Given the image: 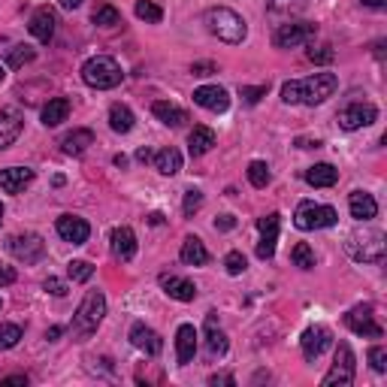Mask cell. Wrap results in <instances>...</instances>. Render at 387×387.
Wrapping results in <instances>:
<instances>
[{
  "instance_id": "cell-44",
  "label": "cell",
  "mask_w": 387,
  "mask_h": 387,
  "mask_svg": "<svg viewBox=\"0 0 387 387\" xmlns=\"http://www.w3.org/2000/svg\"><path fill=\"white\" fill-rule=\"evenodd\" d=\"M366 357H369V366L375 372H387V348L384 345H372Z\"/></svg>"
},
{
  "instance_id": "cell-15",
  "label": "cell",
  "mask_w": 387,
  "mask_h": 387,
  "mask_svg": "<svg viewBox=\"0 0 387 387\" xmlns=\"http://www.w3.org/2000/svg\"><path fill=\"white\" fill-rule=\"evenodd\" d=\"M330 342H333V336H330L327 327H309V330L303 333V339H300L303 357H305V360H318L321 354L330 348Z\"/></svg>"
},
{
  "instance_id": "cell-55",
  "label": "cell",
  "mask_w": 387,
  "mask_h": 387,
  "mask_svg": "<svg viewBox=\"0 0 387 387\" xmlns=\"http://www.w3.org/2000/svg\"><path fill=\"white\" fill-rule=\"evenodd\" d=\"M61 333H64V327H49V330H46V339H49V342H55Z\"/></svg>"
},
{
  "instance_id": "cell-54",
  "label": "cell",
  "mask_w": 387,
  "mask_h": 387,
  "mask_svg": "<svg viewBox=\"0 0 387 387\" xmlns=\"http://www.w3.org/2000/svg\"><path fill=\"white\" fill-rule=\"evenodd\" d=\"M58 4L64 6V9H79V6L85 4V0H58Z\"/></svg>"
},
{
  "instance_id": "cell-11",
  "label": "cell",
  "mask_w": 387,
  "mask_h": 387,
  "mask_svg": "<svg viewBox=\"0 0 387 387\" xmlns=\"http://www.w3.org/2000/svg\"><path fill=\"white\" fill-rule=\"evenodd\" d=\"M279 227H281V215L269 212V215L258 218V230H260V242H258V258L269 260L276 254V242H279Z\"/></svg>"
},
{
  "instance_id": "cell-7",
  "label": "cell",
  "mask_w": 387,
  "mask_h": 387,
  "mask_svg": "<svg viewBox=\"0 0 387 387\" xmlns=\"http://www.w3.org/2000/svg\"><path fill=\"white\" fill-rule=\"evenodd\" d=\"M339 221L333 206H321V203H312L305 200L297 206L293 212V227L297 230H324V227H333V224Z\"/></svg>"
},
{
  "instance_id": "cell-47",
  "label": "cell",
  "mask_w": 387,
  "mask_h": 387,
  "mask_svg": "<svg viewBox=\"0 0 387 387\" xmlns=\"http://www.w3.org/2000/svg\"><path fill=\"white\" fill-rule=\"evenodd\" d=\"M191 73L194 76H212V73H218V67L212 64V61H197V64H191Z\"/></svg>"
},
{
  "instance_id": "cell-33",
  "label": "cell",
  "mask_w": 387,
  "mask_h": 387,
  "mask_svg": "<svg viewBox=\"0 0 387 387\" xmlns=\"http://www.w3.org/2000/svg\"><path fill=\"white\" fill-rule=\"evenodd\" d=\"M303 9H309V0H267V13L279 18L300 15Z\"/></svg>"
},
{
  "instance_id": "cell-1",
  "label": "cell",
  "mask_w": 387,
  "mask_h": 387,
  "mask_svg": "<svg viewBox=\"0 0 387 387\" xmlns=\"http://www.w3.org/2000/svg\"><path fill=\"white\" fill-rule=\"evenodd\" d=\"M339 88L336 73H315L309 79H291L281 85V100L284 103H303V106H321L324 100H330Z\"/></svg>"
},
{
  "instance_id": "cell-23",
  "label": "cell",
  "mask_w": 387,
  "mask_h": 387,
  "mask_svg": "<svg viewBox=\"0 0 387 387\" xmlns=\"http://www.w3.org/2000/svg\"><path fill=\"white\" fill-rule=\"evenodd\" d=\"M194 354H197V330H194V324H182L179 333H176V360H179V366H188L194 360Z\"/></svg>"
},
{
  "instance_id": "cell-39",
  "label": "cell",
  "mask_w": 387,
  "mask_h": 387,
  "mask_svg": "<svg viewBox=\"0 0 387 387\" xmlns=\"http://www.w3.org/2000/svg\"><path fill=\"white\" fill-rule=\"evenodd\" d=\"M22 327L18 324H0V351H9L22 342Z\"/></svg>"
},
{
  "instance_id": "cell-51",
  "label": "cell",
  "mask_w": 387,
  "mask_h": 387,
  "mask_svg": "<svg viewBox=\"0 0 387 387\" xmlns=\"http://www.w3.org/2000/svg\"><path fill=\"white\" fill-rule=\"evenodd\" d=\"M209 384H236V379L233 375H212Z\"/></svg>"
},
{
  "instance_id": "cell-21",
  "label": "cell",
  "mask_w": 387,
  "mask_h": 387,
  "mask_svg": "<svg viewBox=\"0 0 387 387\" xmlns=\"http://www.w3.org/2000/svg\"><path fill=\"white\" fill-rule=\"evenodd\" d=\"M230 348V342H227V333L218 330V318H215V312H209L206 315V354L212 360L215 357H224Z\"/></svg>"
},
{
  "instance_id": "cell-6",
  "label": "cell",
  "mask_w": 387,
  "mask_h": 387,
  "mask_svg": "<svg viewBox=\"0 0 387 387\" xmlns=\"http://www.w3.org/2000/svg\"><path fill=\"white\" fill-rule=\"evenodd\" d=\"M354 372H357V357H354L348 342H339L336 345L333 366H330V372L324 375L321 384L324 387H348V384H354Z\"/></svg>"
},
{
  "instance_id": "cell-61",
  "label": "cell",
  "mask_w": 387,
  "mask_h": 387,
  "mask_svg": "<svg viewBox=\"0 0 387 387\" xmlns=\"http://www.w3.org/2000/svg\"><path fill=\"white\" fill-rule=\"evenodd\" d=\"M0 309H4V300H0Z\"/></svg>"
},
{
  "instance_id": "cell-16",
  "label": "cell",
  "mask_w": 387,
  "mask_h": 387,
  "mask_svg": "<svg viewBox=\"0 0 387 387\" xmlns=\"http://www.w3.org/2000/svg\"><path fill=\"white\" fill-rule=\"evenodd\" d=\"M109 246H112V254H115V260H134L137 254V233L127 227V224H121L109 233Z\"/></svg>"
},
{
  "instance_id": "cell-25",
  "label": "cell",
  "mask_w": 387,
  "mask_h": 387,
  "mask_svg": "<svg viewBox=\"0 0 387 387\" xmlns=\"http://www.w3.org/2000/svg\"><path fill=\"white\" fill-rule=\"evenodd\" d=\"M30 182H34V170H27V167L0 170V188H4L6 194H22Z\"/></svg>"
},
{
  "instance_id": "cell-41",
  "label": "cell",
  "mask_w": 387,
  "mask_h": 387,
  "mask_svg": "<svg viewBox=\"0 0 387 387\" xmlns=\"http://www.w3.org/2000/svg\"><path fill=\"white\" fill-rule=\"evenodd\" d=\"M267 91H269V85H242V88H239V97H242V103L258 106L260 100L267 97Z\"/></svg>"
},
{
  "instance_id": "cell-28",
  "label": "cell",
  "mask_w": 387,
  "mask_h": 387,
  "mask_svg": "<svg viewBox=\"0 0 387 387\" xmlns=\"http://www.w3.org/2000/svg\"><path fill=\"white\" fill-rule=\"evenodd\" d=\"M179 258H182V263H188V267H203V263H209V251L200 236H185Z\"/></svg>"
},
{
  "instance_id": "cell-2",
  "label": "cell",
  "mask_w": 387,
  "mask_h": 387,
  "mask_svg": "<svg viewBox=\"0 0 387 387\" xmlns=\"http://www.w3.org/2000/svg\"><path fill=\"white\" fill-rule=\"evenodd\" d=\"M203 22H206V27H209L212 37H218L221 43H227V46H239L242 39L248 37L246 18H242L239 13H233V9H227V6H212V9H206Z\"/></svg>"
},
{
  "instance_id": "cell-43",
  "label": "cell",
  "mask_w": 387,
  "mask_h": 387,
  "mask_svg": "<svg viewBox=\"0 0 387 387\" xmlns=\"http://www.w3.org/2000/svg\"><path fill=\"white\" fill-rule=\"evenodd\" d=\"M200 206H203V191L191 188V191L185 194V206H182V212H185V218H194V215H197Z\"/></svg>"
},
{
  "instance_id": "cell-59",
  "label": "cell",
  "mask_w": 387,
  "mask_h": 387,
  "mask_svg": "<svg viewBox=\"0 0 387 387\" xmlns=\"http://www.w3.org/2000/svg\"><path fill=\"white\" fill-rule=\"evenodd\" d=\"M0 221H4V203H0Z\"/></svg>"
},
{
  "instance_id": "cell-35",
  "label": "cell",
  "mask_w": 387,
  "mask_h": 387,
  "mask_svg": "<svg viewBox=\"0 0 387 387\" xmlns=\"http://www.w3.org/2000/svg\"><path fill=\"white\" fill-rule=\"evenodd\" d=\"M137 18H142L148 25H160L164 22V9L158 4H151V0H137Z\"/></svg>"
},
{
  "instance_id": "cell-56",
  "label": "cell",
  "mask_w": 387,
  "mask_h": 387,
  "mask_svg": "<svg viewBox=\"0 0 387 387\" xmlns=\"http://www.w3.org/2000/svg\"><path fill=\"white\" fill-rule=\"evenodd\" d=\"M148 224H151V227H160V224H164V215H160V212H151V215H148Z\"/></svg>"
},
{
  "instance_id": "cell-31",
  "label": "cell",
  "mask_w": 387,
  "mask_h": 387,
  "mask_svg": "<svg viewBox=\"0 0 387 387\" xmlns=\"http://www.w3.org/2000/svg\"><path fill=\"white\" fill-rule=\"evenodd\" d=\"M155 167H158V172H164V176H176V172L182 170V155H179V148H160L155 158Z\"/></svg>"
},
{
  "instance_id": "cell-57",
  "label": "cell",
  "mask_w": 387,
  "mask_h": 387,
  "mask_svg": "<svg viewBox=\"0 0 387 387\" xmlns=\"http://www.w3.org/2000/svg\"><path fill=\"white\" fill-rule=\"evenodd\" d=\"M363 6H372V9H384L387 6V0H360Z\"/></svg>"
},
{
  "instance_id": "cell-19",
  "label": "cell",
  "mask_w": 387,
  "mask_h": 387,
  "mask_svg": "<svg viewBox=\"0 0 387 387\" xmlns=\"http://www.w3.org/2000/svg\"><path fill=\"white\" fill-rule=\"evenodd\" d=\"M130 345H134V348H139V351H146L148 357H155V354H160V348H164L160 336L151 330V327H146L142 321H137L134 327H130Z\"/></svg>"
},
{
  "instance_id": "cell-12",
  "label": "cell",
  "mask_w": 387,
  "mask_h": 387,
  "mask_svg": "<svg viewBox=\"0 0 387 387\" xmlns=\"http://www.w3.org/2000/svg\"><path fill=\"white\" fill-rule=\"evenodd\" d=\"M55 230H58L61 239L73 242V246H85L88 236H91V224L85 218H79V215H61L55 221Z\"/></svg>"
},
{
  "instance_id": "cell-34",
  "label": "cell",
  "mask_w": 387,
  "mask_h": 387,
  "mask_svg": "<svg viewBox=\"0 0 387 387\" xmlns=\"http://www.w3.org/2000/svg\"><path fill=\"white\" fill-rule=\"evenodd\" d=\"M34 58H37V49H30V46H13V49L6 52V67L22 70V67L30 64Z\"/></svg>"
},
{
  "instance_id": "cell-48",
  "label": "cell",
  "mask_w": 387,
  "mask_h": 387,
  "mask_svg": "<svg viewBox=\"0 0 387 387\" xmlns=\"http://www.w3.org/2000/svg\"><path fill=\"white\" fill-rule=\"evenodd\" d=\"M236 227V218L233 215H218L215 218V230H233Z\"/></svg>"
},
{
  "instance_id": "cell-17",
  "label": "cell",
  "mask_w": 387,
  "mask_h": 387,
  "mask_svg": "<svg viewBox=\"0 0 387 387\" xmlns=\"http://www.w3.org/2000/svg\"><path fill=\"white\" fill-rule=\"evenodd\" d=\"M55 25H58V18H55V9L52 6H39L34 15H30V37H37L39 43H52V37H55Z\"/></svg>"
},
{
  "instance_id": "cell-3",
  "label": "cell",
  "mask_w": 387,
  "mask_h": 387,
  "mask_svg": "<svg viewBox=\"0 0 387 387\" xmlns=\"http://www.w3.org/2000/svg\"><path fill=\"white\" fill-rule=\"evenodd\" d=\"M103 318H106V297L100 291H88L85 300L79 303V309L73 315L70 333H73L76 339H88V336L103 324Z\"/></svg>"
},
{
  "instance_id": "cell-20",
  "label": "cell",
  "mask_w": 387,
  "mask_h": 387,
  "mask_svg": "<svg viewBox=\"0 0 387 387\" xmlns=\"http://www.w3.org/2000/svg\"><path fill=\"white\" fill-rule=\"evenodd\" d=\"M160 288H164L167 297L172 300H179V303H191V300H197V284H194L191 279H182V276H160Z\"/></svg>"
},
{
  "instance_id": "cell-53",
  "label": "cell",
  "mask_w": 387,
  "mask_h": 387,
  "mask_svg": "<svg viewBox=\"0 0 387 387\" xmlns=\"http://www.w3.org/2000/svg\"><path fill=\"white\" fill-rule=\"evenodd\" d=\"M151 158H155V155H151V148H139V151H137V160H139V164H148Z\"/></svg>"
},
{
  "instance_id": "cell-29",
  "label": "cell",
  "mask_w": 387,
  "mask_h": 387,
  "mask_svg": "<svg viewBox=\"0 0 387 387\" xmlns=\"http://www.w3.org/2000/svg\"><path fill=\"white\" fill-rule=\"evenodd\" d=\"M305 182H309L312 188H333L336 182H339V170L333 164H315L305 170Z\"/></svg>"
},
{
  "instance_id": "cell-10",
  "label": "cell",
  "mask_w": 387,
  "mask_h": 387,
  "mask_svg": "<svg viewBox=\"0 0 387 387\" xmlns=\"http://www.w3.org/2000/svg\"><path fill=\"white\" fill-rule=\"evenodd\" d=\"M375 118H379V109H375L372 103H351L339 109V115H336V121H339L342 130H360V127H369L375 125Z\"/></svg>"
},
{
  "instance_id": "cell-40",
  "label": "cell",
  "mask_w": 387,
  "mask_h": 387,
  "mask_svg": "<svg viewBox=\"0 0 387 387\" xmlns=\"http://www.w3.org/2000/svg\"><path fill=\"white\" fill-rule=\"evenodd\" d=\"M67 276H70V281L82 284V281H88L91 276H94V267H91L88 260H70L67 263Z\"/></svg>"
},
{
  "instance_id": "cell-49",
  "label": "cell",
  "mask_w": 387,
  "mask_h": 387,
  "mask_svg": "<svg viewBox=\"0 0 387 387\" xmlns=\"http://www.w3.org/2000/svg\"><path fill=\"white\" fill-rule=\"evenodd\" d=\"M13 281H15V269L0 263V288H4V284H13Z\"/></svg>"
},
{
  "instance_id": "cell-5",
  "label": "cell",
  "mask_w": 387,
  "mask_h": 387,
  "mask_svg": "<svg viewBox=\"0 0 387 387\" xmlns=\"http://www.w3.org/2000/svg\"><path fill=\"white\" fill-rule=\"evenodd\" d=\"M345 248L357 263H381L384 260V233L381 230H357V233H348V242H345Z\"/></svg>"
},
{
  "instance_id": "cell-24",
  "label": "cell",
  "mask_w": 387,
  "mask_h": 387,
  "mask_svg": "<svg viewBox=\"0 0 387 387\" xmlns=\"http://www.w3.org/2000/svg\"><path fill=\"white\" fill-rule=\"evenodd\" d=\"M348 209H351V218H357V221H372L379 215V203H375V197L366 191L348 194Z\"/></svg>"
},
{
  "instance_id": "cell-50",
  "label": "cell",
  "mask_w": 387,
  "mask_h": 387,
  "mask_svg": "<svg viewBox=\"0 0 387 387\" xmlns=\"http://www.w3.org/2000/svg\"><path fill=\"white\" fill-rule=\"evenodd\" d=\"M0 384L9 387V384H27V375H9V379H0Z\"/></svg>"
},
{
  "instance_id": "cell-26",
  "label": "cell",
  "mask_w": 387,
  "mask_h": 387,
  "mask_svg": "<svg viewBox=\"0 0 387 387\" xmlns=\"http://www.w3.org/2000/svg\"><path fill=\"white\" fill-rule=\"evenodd\" d=\"M212 146H215V130L206 127V125H197L188 134V151L191 158H203L206 151H212Z\"/></svg>"
},
{
  "instance_id": "cell-38",
  "label": "cell",
  "mask_w": 387,
  "mask_h": 387,
  "mask_svg": "<svg viewBox=\"0 0 387 387\" xmlns=\"http://www.w3.org/2000/svg\"><path fill=\"white\" fill-rule=\"evenodd\" d=\"M94 25L97 27H115L121 25V13L112 4H103V6H97L94 9Z\"/></svg>"
},
{
  "instance_id": "cell-58",
  "label": "cell",
  "mask_w": 387,
  "mask_h": 387,
  "mask_svg": "<svg viewBox=\"0 0 387 387\" xmlns=\"http://www.w3.org/2000/svg\"><path fill=\"white\" fill-rule=\"evenodd\" d=\"M112 160H115V167H127V155H115Z\"/></svg>"
},
{
  "instance_id": "cell-22",
  "label": "cell",
  "mask_w": 387,
  "mask_h": 387,
  "mask_svg": "<svg viewBox=\"0 0 387 387\" xmlns=\"http://www.w3.org/2000/svg\"><path fill=\"white\" fill-rule=\"evenodd\" d=\"M91 146H94V130H88V127L70 130L67 137H61V151H64V155H70V158L85 155Z\"/></svg>"
},
{
  "instance_id": "cell-45",
  "label": "cell",
  "mask_w": 387,
  "mask_h": 387,
  "mask_svg": "<svg viewBox=\"0 0 387 387\" xmlns=\"http://www.w3.org/2000/svg\"><path fill=\"white\" fill-rule=\"evenodd\" d=\"M309 61L312 64H330V61L336 58V52H333V46H318V49H309Z\"/></svg>"
},
{
  "instance_id": "cell-32",
  "label": "cell",
  "mask_w": 387,
  "mask_h": 387,
  "mask_svg": "<svg viewBox=\"0 0 387 387\" xmlns=\"http://www.w3.org/2000/svg\"><path fill=\"white\" fill-rule=\"evenodd\" d=\"M134 112H130L125 103H115L109 109V127L115 130V134H130L134 130Z\"/></svg>"
},
{
  "instance_id": "cell-4",
  "label": "cell",
  "mask_w": 387,
  "mask_h": 387,
  "mask_svg": "<svg viewBox=\"0 0 387 387\" xmlns=\"http://www.w3.org/2000/svg\"><path fill=\"white\" fill-rule=\"evenodd\" d=\"M125 73H121L118 61L109 58V55H97V58H88L82 64V82L94 91H109V88H118Z\"/></svg>"
},
{
  "instance_id": "cell-46",
  "label": "cell",
  "mask_w": 387,
  "mask_h": 387,
  "mask_svg": "<svg viewBox=\"0 0 387 387\" xmlns=\"http://www.w3.org/2000/svg\"><path fill=\"white\" fill-rule=\"evenodd\" d=\"M43 288H46V293H52V297H64V293H67V284L61 279H55V276H49L43 281Z\"/></svg>"
},
{
  "instance_id": "cell-9",
  "label": "cell",
  "mask_w": 387,
  "mask_h": 387,
  "mask_svg": "<svg viewBox=\"0 0 387 387\" xmlns=\"http://www.w3.org/2000/svg\"><path fill=\"white\" fill-rule=\"evenodd\" d=\"M345 327L354 336H363V339H381L384 336L381 324L375 321V315H372V305H354V309L345 315Z\"/></svg>"
},
{
  "instance_id": "cell-8",
  "label": "cell",
  "mask_w": 387,
  "mask_h": 387,
  "mask_svg": "<svg viewBox=\"0 0 387 387\" xmlns=\"http://www.w3.org/2000/svg\"><path fill=\"white\" fill-rule=\"evenodd\" d=\"M315 34H318L315 22H288V25H279V30L272 34V43H276V49H297L315 39Z\"/></svg>"
},
{
  "instance_id": "cell-18",
  "label": "cell",
  "mask_w": 387,
  "mask_h": 387,
  "mask_svg": "<svg viewBox=\"0 0 387 387\" xmlns=\"http://www.w3.org/2000/svg\"><path fill=\"white\" fill-rule=\"evenodd\" d=\"M194 103L203 106V109H209V112H227L230 94L221 85H203V88L194 91Z\"/></svg>"
},
{
  "instance_id": "cell-27",
  "label": "cell",
  "mask_w": 387,
  "mask_h": 387,
  "mask_svg": "<svg viewBox=\"0 0 387 387\" xmlns=\"http://www.w3.org/2000/svg\"><path fill=\"white\" fill-rule=\"evenodd\" d=\"M151 112H155V118L160 121V125H167V127H182L188 121V112L179 109L176 103H170V100H155Z\"/></svg>"
},
{
  "instance_id": "cell-60",
  "label": "cell",
  "mask_w": 387,
  "mask_h": 387,
  "mask_svg": "<svg viewBox=\"0 0 387 387\" xmlns=\"http://www.w3.org/2000/svg\"><path fill=\"white\" fill-rule=\"evenodd\" d=\"M4 76H6V73H4V70H0V82H4Z\"/></svg>"
},
{
  "instance_id": "cell-30",
  "label": "cell",
  "mask_w": 387,
  "mask_h": 387,
  "mask_svg": "<svg viewBox=\"0 0 387 387\" xmlns=\"http://www.w3.org/2000/svg\"><path fill=\"white\" fill-rule=\"evenodd\" d=\"M67 115H70V100L67 97H52L49 103L43 106V125L46 127H58L61 121H67Z\"/></svg>"
},
{
  "instance_id": "cell-14",
  "label": "cell",
  "mask_w": 387,
  "mask_h": 387,
  "mask_svg": "<svg viewBox=\"0 0 387 387\" xmlns=\"http://www.w3.org/2000/svg\"><path fill=\"white\" fill-rule=\"evenodd\" d=\"M9 248H13V254L22 263H39L43 260V254H46V242L37 236V233H25V236H15L13 242H9Z\"/></svg>"
},
{
  "instance_id": "cell-36",
  "label": "cell",
  "mask_w": 387,
  "mask_h": 387,
  "mask_svg": "<svg viewBox=\"0 0 387 387\" xmlns=\"http://www.w3.org/2000/svg\"><path fill=\"white\" fill-rule=\"evenodd\" d=\"M291 260H293V267H300V269H315V251L309 242H297L291 251Z\"/></svg>"
},
{
  "instance_id": "cell-42",
  "label": "cell",
  "mask_w": 387,
  "mask_h": 387,
  "mask_svg": "<svg viewBox=\"0 0 387 387\" xmlns=\"http://www.w3.org/2000/svg\"><path fill=\"white\" fill-rule=\"evenodd\" d=\"M248 267V260H246V254L242 251H230L227 258H224V269H227V276H242Z\"/></svg>"
},
{
  "instance_id": "cell-37",
  "label": "cell",
  "mask_w": 387,
  "mask_h": 387,
  "mask_svg": "<svg viewBox=\"0 0 387 387\" xmlns=\"http://www.w3.org/2000/svg\"><path fill=\"white\" fill-rule=\"evenodd\" d=\"M248 182H251L254 188H267L269 182H272L269 167L263 164V160H251V164H248Z\"/></svg>"
},
{
  "instance_id": "cell-13",
  "label": "cell",
  "mask_w": 387,
  "mask_h": 387,
  "mask_svg": "<svg viewBox=\"0 0 387 387\" xmlns=\"http://www.w3.org/2000/svg\"><path fill=\"white\" fill-rule=\"evenodd\" d=\"M22 127H25L22 109H15V106H4V109H0V151L9 148L18 137H22Z\"/></svg>"
},
{
  "instance_id": "cell-52",
  "label": "cell",
  "mask_w": 387,
  "mask_h": 387,
  "mask_svg": "<svg viewBox=\"0 0 387 387\" xmlns=\"http://www.w3.org/2000/svg\"><path fill=\"white\" fill-rule=\"evenodd\" d=\"M321 139H297V148H318Z\"/></svg>"
}]
</instances>
